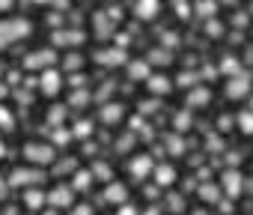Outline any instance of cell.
I'll use <instances>...</instances> for the list:
<instances>
[{
    "instance_id": "cell-1",
    "label": "cell",
    "mask_w": 253,
    "mask_h": 215,
    "mask_svg": "<svg viewBox=\"0 0 253 215\" xmlns=\"http://www.w3.org/2000/svg\"><path fill=\"white\" fill-rule=\"evenodd\" d=\"M30 30H33V24L27 18H6V21H0V48L12 45L15 39H27Z\"/></svg>"
},
{
    "instance_id": "cell-2",
    "label": "cell",
    "mask_w": 253,
    "mask_h": 215,
    "mask_svg": "<svg viewBox=\"0 0 253 215\" xmlns=\"http://www.w3.org/2000/svg\"><path fill=\"white\" fill-rule=\"evenodd\" d=\"M24 156L33 164H51L54 161V147H48V144H27L24 147Z\"/></svg>"
},
{
    "instance_id": "cell-3",
    "label": "cell",
    "mask_w": 253,
    "mask_h": 215,
    "mask_svg": "<svg viewBox=\"0 0 253 215\" xmlns=\"http://www.w3.org/2000/svg\"><path fill=\"white\" fill-rule=\"evenodd\" d=\"M72 200H75V191H72L69 185H57V188L45 197V203H51L54 209H63V206H69Z\"/></svg>"
},
{
    "instance_id": "cell-4",
    "label": "cell",
    "mask_w": 253,
    "mask_h": 215,
    "mask_svg": "<svg viewBox=\"0 0 253 215\" xmlns=\"http://www.w3.org/2000/svg\"><path fill=\"white\" fill-rule=\"evenodd\" d=\"M54 60H57L54 51H36V54H30V57L24 60V66H27V69H48Z\"/></svg>"
},
{
    "instance_id": "cell-5",
    "label": "cell",
    "mask_w": 253,
    "mask_h": 215,
    "mask_svg": "<svg viewBox=\"0 0 253 215\" xmlns=\"http://www.w3.org/2000/svg\"><path fill=\"white\" fill-rule=\"evenodd\" d=\"M39 179H45L42 176V170H12V176H9V185H33V182H39Z\"/></svg>"
},
{
    "instance_id": "cell-6",
    "label": "cell",
    "mask_w": 253,
    "mask_h": 215,
    "mask_svg": "<svg viewBox=\"0 0 253 215\" xmlns=\"http://www.w3.org/2000/svg\"><path fill=\"white\" fill-rule=\"evenodd\" d=\"M39 90L45 93V96H57L60 93V75L57 72H42V78H39Z\"/></svg>"
},
{
    "instance_id": "cell-7",
    "label": "cell",
    "mask_w": 253,
    "mask_h": 215,
    "mask_svg": "<svg viewBox=\"0 0 253 215\" xmlns=\"http://www.w3.org/2000/svg\"><path fill=\"white\" fill-rule=\"evenodd\" d=\"M250 93V81L247 78H229V84H226V96L229 99H241V96H247Z\"/></svg>"
},
{
    "instance_id": "cell-8",
    "label": "cell",
    "mask_w": 253,
    "mask_h": 215,
    "mask_svg": "<svg viewBox=\"0 0 253 215\" xmlns=\"http://www.w3.org/2000/svg\"><path fill=\"white\" fill-rule=\"evenodd\" d=\"M158 9H161L158 0H137V18H143V21H152L158 15Z\"/></svg>"
},
{
    "instance_id": "cell-9",
    "label": "cell",
    "mask_w": 253,
    "mask_h": 215,
    "mask_svg": "<svg viewBox=\"0 0 253 215\" xmlns=\"http://www.w3.org/2000/svg\"><path fill=\"white\" fill-rule=\"evenodd\" d=\"M54 42H57V45H81V42H84V33H81V30H60V33L54 36Z\"/></svg>"
},
{
    "instance_id": "cell-10",
    "label": "cell",
    "mask_w": 253,
    "mask_h": 215,
    "mask_svg": "<svg viewBox=\"0 0 253 215\" xmlns=\"http://www.w3.org/2000/svg\"><path fill=\"white\" fill-rule=\"evenodd\" d=\"M149 170H152V159H149V156H137V159L131 161V176L143 179V176H146Z\"/></svg>"
},
{
    "instance_id": "cell-11",
    "label": "cell",
    "mask_w": 253,
    "mask_h": 215,
    "mask_svg": "<svg viewBox=\"0 0 253 215\" xmlns=\"http://www.w3.org/2000/svg\"><path fill=\"white\" fill-rule=\"evenodd\" d=\"M149 90H152L155 96L170 93V90H173V81H170V78H164V75H152V78H149Z\"/></svg>"
},
{
    "instance_id": "cell-12",
    "label": "cell",
    "mask_w": 253,
    "mask_h": 215,
    "mask_svg": "<svg viewBox=\"0 0 253 215\" xmlns=\"http://www.w3.org/2000/svg\"><path fill=\"white\" fill-rule=\"evenodd\" d=\"M241 179H244V176H241L238 170H226V173H223V185H226V191H229L232 197L241 191Z\"/></svg>"
},
{
    "instance_id": "cell-13",
    "label": "cell",
    "mask_w": 253,
    "mask_h": 215,
    "mask_svg": "<svg viewBox=\"0 0 253 215\" xmlns=\"http://www.w3.org/2000/svg\"><path fill=\"white\" fill-rule=\"evenodd\" d=\"M122 114H125V111H122V105H119V102H116V105H104V111H101V120L113 126V123H119V120H122Z\"/></svg>"
},
{
    "instance_id": "cell-14",
    "label": "cell",
    "mask_w": 253,
    "mask_h": 215,
    "mask_svg": "<svg viewBox=\"0 0 253 215\" xmlns=\"http://www.w3.org/2000/svg\"><path fill=\"white\" fill-rule=\"evenodd\" d=\"M104 197H107L110 203H125V197H128V191H125V185H119V182H113V185H107V191H104Z\"/></svg>"
},
{
    "instance_id": "cell-15",
    "label": "cell",
    "mask_w": 253,
    "mask_h": 215,
    "mask_svg": "<svg viewBox=\"0 0 253 215\" xmlns=\"http://www.w3.org/2000/svg\"><path fill=\"white\" fill-rule=\"evenodd\" d=\"M209 99H211V93H209L206 87H200V90H194V93L188 96V105H191V108H200V105H206Z\"/></svg>"
},
{
    "instance_id": "cell-16",
    "label": "cell",
    "mask_w": 253,
    "mask_h": 215,
    "mask_svg": "<svg viewBox=\"0 0 253 215\" xmlns=\"http://www.w3.org/2000/svg\"><path fill=\"white\" fill-rule=\"evenodd\" d=\"M173 179H176V170H173L170 164L155 170V182H158V185H173Z\"/></svg>"
},
{
    "instance_id": "cell-17",
    "label": "cell",
    "mask_w": 253,
    "mask_h": 215,
    "mask_svg": "<svg viewBox=\"0 0 253 215\" xmlns=\"http://www.w3.org/2000/svg\"><path fill=\"white\" fill-rule=\"evenodd\" d=\"M98 60L107 66H119V63H125V51H104V54H98Z\"/></svg>"
},
{
    "instance_id": "cell-18",
    "label": "cell",
    "mask_w": 253,
    "mask_h": 215,
    "mask_svg": "<svg viewBox=\"0 0 253 215\" xmlns=\"http://www.w3.org/2000/svg\"><path fill=\"white\" fill-rule=\"evenodd\" d=\"M24 203H27L30 209H39V206H45V194H42V191H27V194H24Z\"/></svg>"
},
{
    "instance_id": "cell-19",
    "label": "cell",
    "mask_w": 253,
    "mask_h": 215,
    "mask_svg": "<svg viewBox=\"0 0 253 215\" xmlns=\"http://www.w3.org/2000/svg\"><path fill=\"white\" fill-rule=\"evenodd\" d=\"M238 126H241V132H244V135H253V111L238 114Z\"/></svg>"
},
{
    "instance_id": "cell-20",
    "label": "cell",
    "mask_w": 253,
    "mask_h": 215,
    "mask_svg": "<svg viewBox=\"0 0 253 215\" xmlns=\"http://www.w3.org/2000/svg\"><path fill=\"white\" fill-rule=\"evenodd\" d=\"M131 78H149V66L140 60V63H131Z\"/></svg>"
},
{
    "instance_id": "cell-21",
    "label": "cell",
    "mask_w": 253,
    "mask_h": 215,
    "mask_svg": "<svg viewBox=\"0 0 253 215\" xmlns=\"http://www.w3.org/2000/svg\"><path fill=\"white\" fill-rule=\"evenodd\" d=\"M89 179H92V173H86V170H81V173L75 176V188H81V191H84V188H89Z\"/></svg>"
},
{
    "instance_id": "cell-22",
    "label": "cell",
    "mask_w": 253,
    "mask_h": 215,
    "mask_svg": "<svg viewBox=\"0 0 253 215\" xmlns=\"http://www.w3.org/2000/svg\"><path fill=\"white\" fill-rule=\"evenodd\" d=\"M84 66V57L81 54H69L66 57V69H81Z\"/></svg>"
},
{
    "instance_id": "cell-23",
    "label": "cell",
    "mask_w": 253,
    "mask_h": 215,
    "mask_svg": "<svg viewBox=\"0 0 253 215\" xmlns=\"http://www.w3.org/2000/svg\"><path fill=\"white\" fill-rule=\"evenodd\" d=\"M0 126H3V129H12V114L6 111L3 105H0Z\"/></svg>"
},
{
    "instance_id": "cell-24",
    "label": "cell",
    "mask_w": 253,
    "mask_h": 215,
    "mask_svg": "<svg viewBox=\"0 0 253 215\" xmlns=\"http://www.w3.org/2000/svg\"><path fill=\"white\" fill-rule=\"evenodd\" d=\"M69 215H95V212H92V206H89V203H78Z\"/></svg>"
},
{
    "instance_id": "cell-25",
    "label": "cell",
    "mask_w": 253,
    "mask_h": 215,
    "mask_svg": "<svg viewBox=\"0 0 253 215\" xmlns=\"http://www.w3.org/2000/svg\"><path fill=\"white\" fill-rule=\"evenodd\" d=\"M238 69H241V66H238V60H232V57H223V72H229V75H232V72H238Z\"/></svg>"
},
{
    "instance_id": "cell-26",
    "label": "cell",
    "mask_w": 253,
    "mask_h": 215,
    "mask_svg": "<svg viewBox=\"0 0 253 215\" xmlns=\"http://www.w3.org/2000/svg\"><path fill=\"white\" fill-rule=\"evenodd\" d=\"M200 15H214V3H211V0H203V3H200Z\"/></svg>"
},
{
    "instance_id": "cell-27",
    "label": "cell",
    "mask_w": 253,
    "mask_h": 215,
    "mask_svg": "<svg viewBox=\"0 0 253 215\" xmlns=\"http://www.w3.org/2000/svg\"><path fill=\"white\" fill-rule=\"evenodd\" d=\"M152 63H164V66H167V63H170V54H167V51H164V54H161V51H152Z\"/></svg>"
},
{
    "instance_id": "cell-28",
    "label": "cell",
    "mask_w": 253,
    "mask_h": 215,
    "mask_svg": "<svg viewBox=\"0 0 253 215\" xmlns=\"http://www.w3.org/2000/svg\"><path fill=\"white\" fill-rule=\"evenodd\" d=\"M116 215H140V212H137V206H131V203H122V209H119Z\"/></svg>"
},
{
    "instance_id": "cell-29",
    "label": "cell",
    "mask_w": 253,
    "mask_h": 215,
    "mask_svg": "<svg viewBox=\"0 0 253 215\" xmlns=\"http://www.w3.org/2000/svg\"><path fill=\"white\" fill-rule=\"evenodd\" d=\"M200 194H203L206 200H214V197H217V188H211V185H203V191H200Z\"/></svg>"
},
{
    "instance_id": "cell-30",
    "label": "cell",
    "mask_w": 253,
    "mask_h": 215,
    "mask_svg": "<svg viewBox=\"0 0 253 215\" xmlns=\"http://www.w3.org/2000/svg\"><path fill=\"white\" fill-rule=\"evenodd\" d=\"M89 129H92L89 123H78V132H75V135H78V138H86V135H89Z\"/></svg>"
},
{
    "instance_id": "cell-31",
    "label": "cell",
    "mask_w": 253,
    "mask_h": 215,
    "mask_svg": "<svg viewBox=\"0 0 253 215\" xmlns=\"http://www.w3.org/2000/svg\"><path fill=\"white\" fill-rule=\"evenodd\" d=\"M54 138H57V141H60V144H66V141H69V138H72V135H69V132H66V129H57V135H54Z\"/></svg>"
},
{
    "instance_id": "cell-32",
    "label": "cell",
    "mask_w": 253,
    "mask_h": 215,
    "mask_svg": "<svg viewBox=\"0 0 253 215\" xmlns=\"http://www.w3.org/2000/svg\"><path fill=\"white\" fill-rule=\"evenodd\" d=\"M170 209H176V212H179V209H182V200H179V197H170Z\"/></svg>"
},
{
    "instance_id": "cell-33",
    "label": "cell",
    "mask_w": 253,
    "mask_h": 215,
    "mask_svg": "<svg viewBox=\"0 0 253 215\" xmlns=\"http://www.w3.org/2000/svg\"><path fill=\"white\" fill-rule=\"evenodd\" d=\"M9 3H12V0H0V9H6Z\"/></svg>"
},
{
    "instance_id": "cell-34",
    "label": "cell",
    "mask_w": 253,
    "mask_h": 215,
    "mask_svg": "<svg viewBox=\"0 0 253 215\" xmlns=\"http://www.w3.org/2000/svg\"><path fill=\"white\" fill-rule=\"evenodd\" d=\"M3 194H6V185H3V182H0V197H3Z\"/></svg>"
},
{
    "instance_id": "cell-35",
    "label": "cell",
    "mask_w": 253,
    "mask_h": 215,
    "mask_svg": "<svg viewBox=\"0 0 253 215\" xmlns=\"http://www.w3.org/2000/svg\"><path fill=\"white\" fill-rule=\"evenodd\" d=\"M3 156H6V147H3V144H0V159H3Z\"/></svg>"
},
{
    "instance_id": "cell-36",
    "label": "cell",
    "mask_w": 253,
    "mask_h": 215,
    "mask_svg": "<svg viewBox=\"0 0 253 215\" xmlns=\"http://www.w3.org/2000/svg\"><path fill=\"white\" fill-rule=\"evenodd\" d=\"M45 215H57V212H45Z\"/></svg>"
},
{
    "instance_id": "cell-37",
    "label": "cell",
    "mask_w": 253,
    "mask_h": 215,
    "mask_svg": "<svg viewBox=\"0 0 253 215\" xmlns=\"http://www.w3.org/2000/svg\"><path fill=\"white\" fill-rule=\"evenodd\" d=\"M250 111H253V102H250Z\"/></svg>"
}]
</instances>
